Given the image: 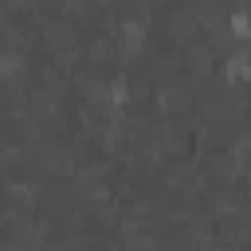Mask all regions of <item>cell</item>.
Returning <instances> with one entry per match:
<instances>
[{
	"label": "cell",
	"instance_id": "6da1fadb",
	"mask_svg": "<svg viewBox=\"0 0 251 251\" xmlns=\"http://www.w3.org/2000/svg\"><path fill=\"white\" fill-rule=\"evenodd\" d=\"M231 31H235L239 39L251 35V12H247V8H235V12H231Z\"/></svg>",
	"mask_w": 251,
	"mask_h": 251
},
{
	"label": "cell",
	"instance_id": "7a4b0ae2",
	"mask_svg": "<svg viewBox=\"0 0 251 251\" xmlns=\"http://www.w3.org/2000/svg\"><path fill=\"white\" fill-rule=\"evenodd\" d=\"M227 75L231 78H251V59L247 55H231L227 59Z\"/></svg>",
	"mask_w": 251,
	"mask_h": 251
}]
</instances>
